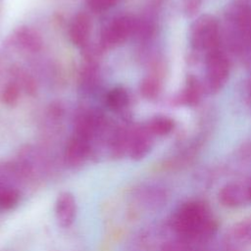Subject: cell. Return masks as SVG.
I'll return each instance as SVG.
<instances>
[{
  "label": "cell",
  "instance_id": "20",
  "mask_svg": "<svg viewBox=\"0 0 251 251\" xmlns=\"http://www.w3.org/2000/svg\"><path fill=\"white\" fill-rule=\"evenodd\" d=\"M20 88L19 84L15 81H9L3 89L2 92V100L6 105H14L19 99Z\"/></svg>",
  "mask_w": 251,
  "mask_h": 251
},
{
  "label": "cell",
  "instance_id": "7",
  "mask_svg": "<svg viewBox=\"0 0 251 251\" xmlns=\"http://www.w3.org/2000/svg\"><path fill=\"white\" fill-rule=\"evenodd\" d=\"M251 246V214L235 222L223 238V251H245Z\"/></svg>",
  "mask_w": 251,
  "mask_h": 251
},
{
  "label": "cell",
  "instance_id": "8",
  "mask_svg": "<svg viewBox=\"0 0 251 251\" xmlns=\"http://www.w3.org/2000/svg\"><path fill=\"white\" fill-rule=\"evenodd\" d=\"M153 135L144 125L137 126L128 130L126 154L135 161L143 159L151 150Z\"/></svg>",
  "mask_w": 251,
  "mask_h": 251
},
{
  "label": "cell",
  "instance_id": "18",
  "mask_svg": "<svg viewBox=\"0 0 251 251\" xmlns=\"http://www.w3.org/2000/svg\"><path fill=\"white\" fill-rule=\"evenodd\" d=\"M161 84L160 80L155 75H149L145 77L140 85V92L142 96L146 99L153 100L156 99L160 93Z\"/></svg>",
  "mask_w": 251,
  "mask_h": 251
},
{
  "label": "cell",
  "instance_id": "4",
  "mask_svg": "<svg viewBox=\"0 0 251 251\" xmlns=\"http://www.w3.org/2000/svg\"><path fill=\"white\" fill-rule=\"evenodd\" d=\"M137 20L129 15L114 18L102 30L100 46L103 49H111L125 42L130 35L136 32Z\"/></svg>",
  "mask_w": 251,
  "mask_h": 251
},
{
  "label": "cell",
  "instance_id": "2",
  "mask_svg": "<svg viewBox=\"0 0 251 251\" xmlns=\"http://www.w3.org/2000/svg\"><path fill=\"white\" fill-rule=\"evenodd\" d=\"M220 35L218 20L212 15H201L190 26L189 43L193 51L206 55L219 48Z\"/></svg>",
  "mask_w": 251,
  "mask_h": 251
},
{
  "label": "cell",
  "instance_id": "24",
  "mask_svg": "<svg viewBox=\"0 0 251 251\" xmlns=\"http://www.w3.org/2000/svg\"><path fill=\"white\" fill-rule=\"evenodd\" d=\"M250 93H251V91H250Z\"/></svg>",
  "mask_w": 251,
  "mask_h": 251
},
{
  "label": "cell",
  "instance_id": "16",
  "mask_svg": "<svg viewBox=\"0 0 251 251\" xmlns=\"http://www.w3.org/2000/svg\"><path fill=\"white\" fill-rule=\"evenodd\" d=\"M15 37L17 43L26 50L36 51L41 47L39 36L29 28H20Z\"/></svg>",
  "mask_w": 251,
  "mask_h": 251
},
{
  "label": "cell",
  "instance_id": "15",
  "mask_svg": "<svg viewBox=\"0 0 251 251\" xmlns=\"http://www.w3.org/2000/svg\"><path fill=\"white\" fill-rule=\"evenodd\" d=\"M142 203L148 207H159L166 200V192L160 187L147 186L139 191Z\"/></svg>",
  "mask_w": 251,
  "mask_h": 251
},
{
  "label": "cell",
  "instance_id": "12",
  "mask_svg": "<svg viewBox=\"0 0 251 251\" xmlns=\"http://www.w3.org/2000/svg\"><path fill=\"white\" fill-rule=\"evenodd\" d=\"M203 89L204 85L198 80V78L193 75H189L183 88L176 98V101L177 104L183 106H196L201 100Z\"/></svg>",
  "mask_w": 251,
  "mask_h": 251
},
{
  "label": "cell",
  "instance_id": "22",
  "mask_svg": "<svg viewBox=\"0 0 251 251\" xmlns=\"http://www.w3.org/2000/svg\"><path fill=\"white\" fill-rule=\"evenodd\" d=\"M202 0H182L184 14L188 17L194 16L200 9Z\"/></svg>",
  "mask_w": 251,
  "mask_h": 251
},
{
  "label": "cell",
  "instance_id": "3",
  "mask_svg": "<svg viewBox=\"0 0 251 251\" xmlns=\"http://www.w3.org/2000/svg\"><path fill=\"white\" fill-rule=\"evenodd\" d=\"M229 71V60L220 48L206 54L204 88H206L207 92L211 94L219 92L226 85Z\"/></svg>",
  "mask_w": 251,
  "mask_h": 251
},
{
  "label": "cell",
  "instance_id": "13",
  "mask_svg": "<svg viewBox=\"0 0 251 251\" xmlns=\"http://www.w3.org/2000/svg\"><path fill=\"white\" fill-rule=\"evenodd\" d=\"M129 96L127 91L123 87H115L111 89L106 97L105 104L109 110L113 112H121L128 106Z\"/></svg>",
  "mask_w": 251,
  "mask_h": 251
},
{
  "label": "cell",
  "instance_id": "5",
  "mask_svg": "<svg viewBox=\"0 0 251 251\" xmlns=\"http://www.w3.org/2000/svg\"><path fill=\"white\" fill-rule=\"evenodd\" d=\"M218 200L224 207L230 209L251 205V176L224 184L218 192Z\"/></svg>",
  "mask_w": 251,
  "mask_h": 251
},
{
  "label": "cell",
  "instance_id": "21",
  "mask_svg": "<svg viewBox=\"0 0 251 251\" xmlns=\"http://www.w3.org/2000/svg\"><path fill=\"white\" fill-rule=\"evenodd\" d=\"M89 7L96 12H103L113 7L118 0H86Z\"/></svg>",
  "mask_w": 251,
  "mask_h": 251
},
{
  "label": "cell",
  "instance_id": "1",
  "mask_svg": "<svg viewBox=\"0 0 251 251\" xmlns=\"http://www.w3.org/2000/svg\"><path fill=\"white\" fill-rule=\"evenodd\" d=\"M170 226L176 238L197 246L216 235L219 221L208 202L189 199L176 208L171 216Z\"/></svg>",
  "mask_w": 251,
  "mask_h": 251
},
{
  "label": "cell",
  "instance_id": "9",
  "mask_svg": "<svg viewBox=\"0 0 251 251\" xmlns=\"http://www.w3.org/2000/svg\"><path fill=\"white\" fill-rule=\"evenodd\" d=\"M90 152V140L74 132L65 148V161L70 167L80 166Z\"/></svg>",
  "mask_w": 251,
  "mask_h": 251
},
{
  "label": "cell",
  "instance_id": "14",
  "mask_svg": "<svg viewBox=\"0 0 251 251\" xmlns=\"http://www.w3.org/2000/svg\"><path fill=\"white\" fill-rule=\"evenodd\" d=\"M144 126L153 136H164L173 131L175 123L167 116H155L145 123Z\"/></svg>",
  "mask_w": 251,
  "mask_h": 251
},
{
  "label": "cell",
  "instance_id": "10",
  "mask_svg": "<svg viewBox=\"0 0 251 251\" xmlns=\"http://www.w3.org/2000/svg\"><path fill=\"white\" fill-rule=\"evenodd\" d=\"M76 214V203L71 192H62L58 195L55 202V216L60 226H70Z\"/></svg>",
  "mask_w": 251,
  "mask_h": 251
},
{
  "label": "cell",
  "instance_id": "6",
  "mask_svg": "<svg viewBox=\"0 0 251 251\" xmlns=\"http://www.w3.org/2000/svg\"><path fill=\"white\" fill-rule=\"evenodd\" d=\"M226 19L238 41L251 42V7L249 5L243 2L231 4L226 12Z\"/></svg>",
  "mask_w": 251,
  "mask_h": 251
},
{
  "label": "cell",
  "instance_id": "19",
  "mask_svg": "<svg viewBox=\"0 0 251 251\" xmlns=\"http://www.w3.org/2000/svg\"><path fill=\"white\" fill-rule=\"evenodd\" d=\"M160 251H198V248H196V245L188 243L179 238H176L174 240L165 242Z\"/></svg>",
  "mask_w": 251,
  "mask_h": 251
},
{
  "label": "cell",
  "instance_id": "23",
  "mask_svg": "<svg viewBox=\"0 0 251 251\" xmlns=\"http://www.w3.org/2000/svg\"><path fill=\"white\" fill-rule=\"evenodd\" d=\"M198 251H203V250H199V249H198Z\"/></svg>",
  "mask_w": 251,
  "mask_h": 251
},
{
  "label": "cell",
  "instance_id": "11",
  "mask_svg": "<svg viewBox=\"0 0 251 251\" xmlns=\"http://www.w3.org/2000/svg\"><path fill=\"white\" fill-rule=\"evenodd\" d=\"M91 30V22L87 14H76L70 25V38L72 42L79 48L84 47L89 39Z\"/></svg>",
  "mask_w": 251,
  "mask_h": 251
},
{
  "label": "cell",
  "instance_id": "17",
  "mask_svg": "<svg viewBox=\"0 0 251 251\" xmlns=\"http://www.w3.org/2000/svg\"><path fill=\"white\" fill-rule=\"evenodd\" d=\"M20 201V192L14 186L0 187V210L8 211L15 208Z\"/></svg>",
  "mask_w": 251,
  "mask_h": 251
}]
</instances>
